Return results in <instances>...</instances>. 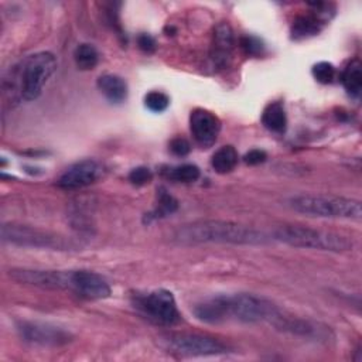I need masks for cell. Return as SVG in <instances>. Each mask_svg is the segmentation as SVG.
<instances>
[{"label":"cell","instance_id":"6da1fadb","mask_svg":"<svg viewBox=\"0 0 362 362\" xmlns=\"http://www.w3.org/2000/svg\"><path fill=\"white\" fill-rule=\"evenodd\" d=\"M173 239L181 245L199 243H229L259 246L272 242V238L263 230L252 226L219 219H206L185 223L175 229Z\"/></svg>","mask_w":362,"mask_h":362},{"label":"cell","instance_id":"7a4b0ae2","mask_svg":"<svg viewBox=\"0 0 362 362\" xmlns=\"http://www.w3.org/2000/svg\"><path fill=\"white\" fill-rule=\"evenodd\" d=\"M287 206L294 212L332 219L361 221V201L332 194H297L287 199Z\"/></svg>","mask_w":362,"mask_h":362},{"label":"cell","instance_id":"3957f363","mask_svg":"<svg viewBox=\"0 0 362 362\" xmlns=\"http://www.w3.org/2000/svg\"><path fill=\"white\" fill-rule=\"evenodd\" d=\"M273 238L293 247L334 253L348 252L354 247V242L345 235L301 225H281L274 229Z\"/></svg>","mask_w":362,"mask_h":362},{"label":"cell","instance_id":"277c9868","mask_svg":"<svg viewBox=\"0 0 362 362\" xmlns=\"http://www.w3.org/2000/svg\"><path fill=\"white\" fill-rule=\"evenodd\" d=\"M158 345L180 356H212L229 352V345L219 338L198 332H165L158 335Z\"/></svg>","mask_w":362,"mask_h":362},{"label":"cell","instance_id":"5b68a950","mask_svg":"<svg viewBox=\"0 0 362 362\" xmlns=\"http://www.w3.org/2000/svg\"><path fill=\"white\" fill-rule=\"evenodd\" d=\"M225 305H226V321L233 320L246 324L256 322H273L279 315L280 310L274 303L269 298L249 294V293H238V294H225Z\"/></svg>","mask_w":362,"mask_h":362},{"label":"cell","instance_id":"8992f818","mask_svg":"<svg viewBox=\"0 0 362 362\" xmlns=\"http://www.w3.org/2000/svg\"><path fill=\"white\" fill-rule=\"evenodd\" d=\"M55 69L57 59L51 52L41 51L27 57L18 75L21 99L27 102L35 100L41 95L45 83L52 76Z\"/></svg>","mask_w":362,"mask_h":362},{"label":"cell","instance_id":"52a82bcc","mask_svg":"<svg viewBox=\"0 0 362 362\" xmlns=\"http://www.w3.org/2000/svg\"><path fill=\"white\" fill-rule=\"evenodd\" d=\"M133 307L144 318L161 327H173L181 321L173 293L164 288L136 293L133 296Z\"/></svg>","mask_w":362,"mask_h":362},{"label":"cell","instance_id":"ba28073f","mask_svg":"<svg viewBox=\"0 0 362 362\" xmlns=\"http://www.w3.org/2000/svg\"><path fill=\"white\" fill-rule=\"evenodd\" d=\"M1 240L23 247H38L52 250H69L75 247L72 240L66 239L59 233L18 223H3Z\"/></svg>","mask_w":362,"mask_h":362},{"label":"cell","instance_id":"9c48e42d","mask_svg":"<svg viewBox=\"0 0 362 362\" xmlns=\"http://www.w3.org/2000/svg\"><path fill=\"white\" fill-rule=\"evenodd\" d=\"M16 329L24 342L38 346H62L74 338L68 329L42 321H18Z\"/></svg>","mask_w":362,"mask_h":362},{"label":"cell","instance_id":"30bf717a","mask_svg":"<svg viewBox=\"0 0 362 362\" xmlns=\"http://www.w3.org/2000/svg\"><path fill=\"white\" fill-rule=\"evenodd\" d=\"M72 270H40V269H10L8 276L20 284L35 286L49 290H69Z\"/></svg>","mask_w":362,"mask_h":362},{"label":"cell","instance_id":"8fae6325","mask_svg":"<svg viewBox=\"0 0 362 362\" xmlns=\"http://www.w3.org/2000/svg\"><path fill=\"white\" fill-rule=\"evenodd\" d=\"M103 175V165L96 160H81L68 167L58 180V187L62 189H81L96 182Z\"/></svg>","mask_w":362,"mask_h":362},{"label":"cell","instance_id":"7c38bea8","mask_svg":"<svg viewBox=\"0 0 362 362\" xmlns=\"http://www.w3.org/2000/svg\"><path fill=\"white\" fill-rule=\"evenodd\" d=\"M189 130L198 146L208 148L215 144L221 132L219 117L206 109H194L189 115Z\"/></svg>","mask_w":362,"mask_h":362},{"label":"cell","instance_id":"4fadbf2b","mask_svg":"<svg viewBox=\"0 0 362 362\" xmlns=\"http://www.w3.org/2000/svg\"><path fill=\"white\" fill-rule=\"evenodd\" d=\"M71 291L86 300H102L110 296L109 283L90 270H72Z\"/></svg>","mask_w":362,"mask_h":362},{"label":"cell","instance_id":"5bb4252c","mask_svg":"<svg viewBox=\"0 0 362 362\" xmlns=\"http://www.w3.org/2000/svg\"><path fill=\"white\" fill-rule=\"evenodd\" d=\"M310 6L313 7L311 13L301 14L293 21L291 37L294 40H301L318 34L324 24L329 20L331 11H327L329 7L327 3H311Z\"/></svg>","mask_w":362,"mask_h":362},{"label":"cell","instance_id":"9a60e30c","mask_svg":"<svg viewBox=\"0 0 362 362\" xmlns=\"http://www.w3.org/2000/svg\"><path fill=\"white\" fill-rule=\"evenodd\" d=\"M235 47V37L230 25L228 23H221L215 27L212 47L209 58L214 68L223 69L228 66Z\"/></svg>","mask_w":362,"mask_h":362},{"label":"cell","instance_id":"2e32d148","mask_svg":"<svg viewBox=\"0 0 362 362\" xmlns=\"http://www.w3.org/2000/svg\"><path fill=\"white\" fill-rule=\"evenodd\" d=\"M98 89L110 103L124 102L127 98V92H129L126 81L113 74H106V75L99 76Z\"/></svg>","mask_w":362,"mask_h":362},{"label":"cell","instance_id":"e0dca14e","mask_svg":"<svg viewBox=\"0 0 362 362\" xmlns=\"http://www.w3.org/2000/svg\"><path fill=\"white\" fill-rule=\"evenodd\" d=\"M263 126L273 133H284L287 127V116L281 102L269 103L262 113Z\"/></svg>","mask_w":362,"mask_h":362},{"label":"cell","instance_id":"ac0fdd59","mask_svg":"<svg viewBox=\"0 0 362 362\" xmlns=\"http://www.w3.org/2000/svg\"><path fill=\"white\" fill-rule=\"evenodd\" d=\"M341 82L345 88V90L354 96L358 98L362 90V65L358 59L351 61L341 74Z\"/></svg>","mask_w":362,"mask_h":362},{"label":"cell","instance_id":"d6986e66","mask_svg":"<svg viewBox=\"0 0 362 362\" xmlns=\"http://www.w3.org/2000/svg\"><path fill=\"white\" fill-rule=\"evenodd\" d=\"M238 151L233 146H222L218 148L211 160V165L218 174H228L238 165Z\"/></svg>","mask_w":362,"mask_h":362},{"label":"cell","instance_id":"ffe728a7","mask_svg":"<svg viewBox=\"0 0 362 362\" xmlns=\"http://www.w3.org/2000/svg\"><path fill=\"white\" fill-rule=\"evenodd\" d=\"M74 59L79 69L89 71L93 69L99 62V52L92 44H79L74 51Z\"/></svg>","mask_w":362,"mask_h":362},{"label":"cell","instance_id":"44dd1931","mask_svg":"<svg viewBox=\"0 0 362 362\" xmlns=\"http://www.w3.org/2000/svg\"><path fill=\"white\" fill-rule=\"evenodd\" d=\"M163 174L175 182H194L199 178L201 171L194 164H181V165L165 168Z\"/></svg>","mask_w":362,"mask_h":362},{"label":"cell","instance_id":"7402d4cb","mask_svg":"<svg viewBox=\"0 0 362 362\" xmlns=\"http://www.w3.org/2000/svg\"><path fill=\"white\" fill-rule=\"evenodd\" d=\"M157 197H158L157 206L151 214H148V218L157 219V218L167 216V215L177 211L178 201L165 188H158V195Z\"/></svg>","mask_w":362,"mask_h":362},{"label":"cell","instance_id":"603a6c76","mask_svg":"<svg viewBox=\"0 0 362 362\" xmlns=\"http://www.w3.org/2000/svg\"><path fill=\"white\" fill-rule=\"evenodd\" d=\"M144 105L151 112L160 113L164 112L170 105V98L160 90H151L144 96Z\"/></svg>","mask_w":362,"mask_h":362},{"label":"cell","instance_id":"cb8c5ba5","mask_svg":"<svg viewBox=\"0 0 362 362\" xmlns=\"http://www.w3.org/2000/svg\"><path fill=\"white\" fill-rule=\"evenodd\" d=\"M313 75L320 83H331L335 79V68L327 61H321L313 66Z\"/></svg>","mask_w":362,"mask_h":362},{"label":"cell","instance_id":"d4e9b609","mask_svg":"<svg viewBox=\"0 0 362 362\" xmlns=\"http://www.w3.org/2000/svg\"><path fill=\"white\" fill-rule=\"evenodd\" d=\"M240 47L247 55H260L264 49L263 42L253 35H245L240 38Z\"/></svg>","mask_w":362,"mask_h":362},{"label":"cell","instance_id":"484cf974","mask_svg":"<svg viewBox=\"0 0 362 362\" xmlns=\"http://www.w3.org/2000/svg\"><path fill=\"white\" fill-rule=\"evenodd\" d=\"M151 178H153V173L147 167H136L129 173V181L136 187L148 184Z\"/></svg>","mask_w":362,"mask_h":362},{"label":"cell","instance_id":"4316f807","mask_svg":"<svg viewBox=\"0 0 362 362\" xmlns=\"http://www.w3.org/2000/svg\"><path fill=\"white\" fill-rule=\"evenodd\" d=\"M170 150L173 154H175L178 157H184L191 151V144L184 137H174L170 141Z\"/></svg>","mask_w":362,"mask_h":362},{"label":"cell","instance_id":"83f0119b","mask_svg":"<svg viewBox=\"0 0 362 362\" xmlns=\"http://www.w3.org/2000/svg\"><path fill=\"white\" fill-rule=\"evenodd\" d=\"M137 45L139 48L146 52V54H151L156 51L157 48V42L154 40V37H151L150 34H146V33H141L139 37H137Z\"/></svg>","mask_w":362,"mask_h":362},{"label":"cell","instance_id":"f1b7e54d","mask_svg":"<svg viewBox=\"0 0 362 362\" xmlns=\"http://www.w3.org/2000/svg\"><path fill=\"white\" fill-rule=\"evenodd\" d=\"M267 158V154L264 150H260V148H253L250 151H247L245 156H243V161L249 165H257V164H262L264 163Z\"/></svg>","mask_w":362,"mask_h":362}]
</instances>
